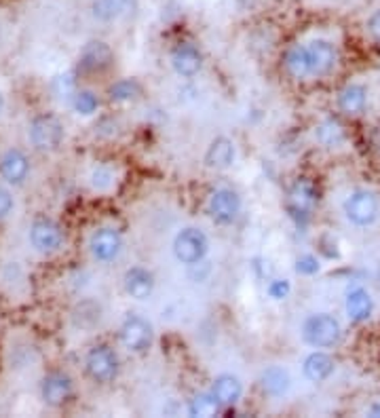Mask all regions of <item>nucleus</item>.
<instances>
[{
    "label": "nucleus",
    "mask_w": 380,
    "mask_h": 418,
    "mask_svg": "<svg viewBox=\"0 0 380 418\" xmlns=\"http://www.w3.org/2000/svg\"><path fill=\"white\" fill-rule=\"evenodd\" d=\"M378 281H380V270H378Z\"/></svg>",
    "instance_id": "nucleus-40"
},
{
    "label": "nucleus",
    "mask_w": 380,
    "mask_h": 418,
    "mask_svg": "<svg viewBox=\"0 0 380 418\" xmlns=\"http://www.w3.org/2000/svg\"><path fill=\"white\" fill-rule=\"evenodd\" d=\"M260 388L266 397L281 399L289 393L291 388V376L285 367L281 365H268L260 374Z\"/></svg>",
    "instance_id": "nucleus-22"
},
{
    "label": "nucleus",
    "mask_w": 380,
    "mask_h": 418,
    "mask_svg": "<svg viewBox=\"0 0 380 418\" xmlns=\"http://www.w3.org/2000/svg\"><path fill=\"white\" fill-rule=\"evenodd\" d=\"M296 273L302 277H313L321 270V260L315 254H302L296 258Z\"/></svg>",
    "instance_id": "nucleus-33"
},
{
    "label": "nucleus",
    "mask_w": 380,
    "mask_h": 418,
    "mask_svg": "<svg viewBox=\"0 0 380 418\" xmlns=\"http://www.w3.org/2000/svg\"><path fill=\"white\" fill-rule=\"evenodd\" d=\"M336 372V361L325 348H315L302 359V374L308 382L321 384Z\"/></svg>",
    "instance_id": "nucleus-17"
},
{
    "label": "nucleus",
    "mask_w": 380,
    "mask_h": 418,
    "mask_svg": "<svg viewBox=\"0 0 380 418\" xmlns=\"http://www.w3.org/2000/svg\"><path fill=\"white\" fill-rule=\"evenodd\" d=\"M302 340L313 348H334L342 340V325L329 313H313L302 323Z\"/></svg>",
    "instance_id": "nucleus-3"
},
{
    "label": "nucleus",
    "mask_w": 380,
    "mask_h": 418,
    "mask_svg": "<svg viewBox=\"0 0 380 418\" xmlns=\"http://www.w3.org/2000/svg\"><path fill=\"white\" fill-rule=\"evenodd\" d=\"M209 391L214 393L218 403L226 410V407H232L235 403H239V399L243 397V382L235 374H220L214 378Z\"/></svg>",
    "instance_id": "nucleus-23"
},
{
    "label": "nucleus",
    "mask_w": 380,
    "mask_h": 418,
    "mask_svg": "<svg viewBox=\"0 0 380 418\" xmlns=\"http://www.w3.org/2000/svg\"><path fill=\"white\" fill-rule=\"evenodd\" d=\"M342 214L344 218L357 226V228H367L372 226L378 216H380V199L372 192V190H365V188H357L353 190L344 203H342Z\"/></svg>",
    "instance_id": "nucleus-5"
},
{
    "label": "nucleus",
    "mask_w": 380,
    "mask_h": 418,
    "mask_svg": "<svg viewBox=\"0 0 380 418\" xmlns=\"http://www.w3.org/2000/svg\"><path fill=\"white\" fill-rule=\"evenodd\" d=\"M114 66V51L106 41H89L79 51L77 72L79 77H98L108 72Z\"/></svg>",
    "instance_id": "nucleus-9"
},
{
    "label": "nucleus",
    "mask_w": 380,
    "mask_h": 418,
    "mask_svg": "<svg viewBox=\"0 0 380 418\" xmlns=\"http://www.w3.org/2000/svg\"><path fill=\"white\" fill-rule=\"evenodd\" d=\"M28 241L32 245V249L41 256H53L58 254L64 243H66V233L62 228L60 222L51 220V218H37L30 224L28 230Z\"/></svg>",
    "instance_id": "nucleus-8"
},
{
    "label": "nucleus",
    "mask_w": 380,
    "mask_h": 418,
    "mask_svg": "<svg viewBox=\"0 0 380 418\" xmlns=\"http://www.w3.org/2000/svg\"><path fill=\"white\" fill-rule=\"evenodd\" d=\"M283 70L294 81H308L313 79V64L306 45H291L283 53Z\"/></svg>",
    "instance_id": "nucleus-20"
},
{
    "label": "nucleus",
    "mask_w": 380,
    "mask_h": 418,
    "mask_svg": "<svg viewBox=\"0 0 380 418\" xmlns=\"http://www.w3.org/2000/svg\"><path fill=\"white\" fill-rule=\"evenodd\" d=\"M104 317V308L98 300L91 298H83L81 302H77V306L72 308V325L81 332H91L102 323Z\"/></svg>",
    "instance_id": "nucleus-24"
},
{
    "label": "nucleus",
    "mask_w": 380,
    "mask_h": 418,
    "mask_svg": "<svg viewBox=\"0 0 380 418\" xmlns=\"http://www.w3.org/2000/svg\"><path fill=\"white\" fill-rule=\"evenodd\" d=\"M32 174L30 157L22 148H7L0 155V178L7 186H22Z\"/></svg>",
    "instance_id": "nucleus-13"
},
{
    "label": "nucleus",
    "mask_w": 380,
    "mask_h": 418,
    "mask_svg": "<svg viewBox=\"0 0 380 418\" xmlns=\"http://www.w3.org/2000/svg\"><path fill=\"white\" fill-rule=\"evenodd\" d=\"M306 47H308V55H310V64H313V77L321 79V77H327L329 72H334V68L338 66V51H336L334 43H329L325 39H315Z\"/></svg>",
    "instance_id": "nucleus-18"
},
{
    "label": "nucleus",
    "mask_w": 380,
    "mask_h": 418,
    "mask_svg": "<svg viewBox=\"0 0 380 418\" xmlns=\"http://www.w3.org/2000/svg\"><path fill=\"white\" fill-rule=\"evenodd\" d=\"M169 64L173 72L182 79H192L203 70V53L192 43H178L171 49Z\"/></svg>",
    "instance_id": "nucleus-14"
},
{
    "label": "nucleus",
    "mask_w": 380,
    "mask_h": 418,
    "mask_svg": "<svg viewBox=\"0 0 380 418\" xmlns=\"http://www.w3.org/2000/svg\"><path fill=\"white\" fill-rule=\"evenodd\" d=\"M315 140L325 148H338L346 140V129L336 117H325L315 127Z\"/></svg>",
    "instance_id": "nucleus-26"
},
{
    "label": "nucleus",
    "mask_w": 380,
    "mask_h": 418,
    "mask_svg": "<svg viewBox=\"0 0 380 418\" xmlns=\"http://www.w3.org/2000/svg\"><path fill=\"white\" fill-rule=\"evenodd\" d=\"M207 252H209V239L197 226H186L173 237V256L180 264L197 266L205 260Z\"/></svg>",
    "instance_id": "nucleus-6"
},
{
    "label": "nucleus",
    "mask_w": 380,
    "mask_h": 418,
    "mask_svg": "<svg viewBox=\"0 0 380 418\" xmlns=\"http://www.w3.org/2000/svg\"><path fill=\"white\" fill-rule=\"evenodd\" d=\"M285 207L296 222H308L319 207V190L315 182L308 178H296L287 188Z\"/></svg>",
    "instance_id": "nucleus-4"
},
{
    "label": "nucleus",
    "mask_w": 380,
    "mask_h": 418,
    "mask_svg": "<svg viewBox=\"0 0 380 418\" xmlns=\"http://www.w3.org/2000/svg\"><path fill=\"white\" fill-rule=\"evenodd\" d=\"M100 96L93 91V89H83V87H79V91L72 96V100H70V108H72V112L74 115H79V117H83V119H89V117H93V115H98V110H100Z\"/></svg>",
    "instance_id": "nucleus-29"
},
{
    "label": "nucleus",
    "mask_w": 380,
    "mask_h": 418,
    "mask_svg": "<svg viewBox=\"0 0 380 418\" xmlns=\"http://www.w3.org/2000/svg\"><path fill=\"white\" fill-rule=\"evenodd\" d=\"M5 106H7V98H5V93L0 91V115L5 112Z\"/></svg>",
    "instance_id": "nucleus-38"
},
{
    "label": "nucleus",
    "mask_w": 380,
    "mask_h": 418,
    "mask_svg": "<svg viewBox=\"0 0 380 418\" xmlns=\"http://www.w3.org/2000/svg\"><path fill=\"white\" fill-rule=\"evenodd\" d=\"M131 0H93L91 3V15L98 22L110 24L117 22L119 18H123L129 9Z\"/></svg>",
    "instance_id": "nucleus-27"
},
{
    "label": "nucleus",
    "mask_w": 380,
    "mask_h": 418,
    "mask_svg": "<svg viewBox=\"0 0 380 418\" xmlns=\"http://www.w3.org/2000/svg\"><path fill=\"white\" fill-rule=\"evenodd\" d=\"M235 161H237V144L228 136L214 138L203 155V163L211 171H226L235 165Z\"/></svg>",
    "instance_id": "nucleus-15"
},
{
    "label": "nucleus",
    "mask_w": 380,
    "mask_h": 418,
    "mask_svg": "<svg viewBox=\"0 0 380 418\" xmlns=\"http://www.w3.org/2000/svg\"><path fill=\"white\" fill-rule=\"evenodd\" d=\"M344 311H346V317L353 321V323H365L372 313H374V298L372 294L357 285V287H350L346 292V298H344Z\"/></svg>",
    "instance_id": "nucleus-21"
},
{
    "label": "nucleus",
    "mask_w": 380,
    "mask_h": 418,
    "mask_svg": "<svg viewBox=\"0 0 380 418\" xmlns=\"http://www.w3.org/2000/svg\"><path fill=\"white\" fill-rule=\"evenodd\" d=\"M367 414H369V416H376V418H380V401L372 403V405H369V410H367Z\"/></svg>",
    "instance_id": "nucleus-37"
},
{
    "label": "nucleus",
    "mask_w": 380,
    "mask_h": 418,
    "mask_svg": "<svg viewBox=\"0 0 380 418\" xmlns=\"http://www.w3.org/2000/svg\"><path fill=\"white\" fill-rule=\"evenodd\" d=\"M157 279L155 273L146 266H131L123 275V289L131 300L144 302L155 294Z\"/></svg>",
    "instance_id": "nucleus-16"
},
{
    "label": "nucleus",
    "mask_w": 380,
    "mask_h": 418,
    "mask_svg": "<svg viewBox=\"0 0 380 418\" xmlns=\"http://www.w3.org/2000/svg\"><path fill=\"white\" fill-rule=\"evenodd\" d=\"M369 144H372V148L380 150V127H374L372 138H369Z\"/></svg>",
    "instance_id": "nucleus-36"
},
{
    "label": "nucleus",
    "mask_w": 380,
    "mask_h": 418,
    "mask_svg": "<svg viewBox=\"0 0 380 418\" xmlns=\"http://www.w3.org/2000/svg\"><path fill=\"white\" fill-rule=\"evenodd\" d=\"M336 106L344 117H361L367 108V87L361 83H348L338 91Z\"/></svg>",
    "instance_id": "nucleus-19"
},
{
    "label": "nucleus",
    "mask_w": 380,
    "mask_h": 418,
    "mask_svg": "<svg viewBox=\"0 0 380 418\" xmlns=\"http://www.w3.org/2000/svg\"><path fill=\"white\" fill-rule=\"evenodd\" d=\"M155 340V329L152 323L148 319H144L142 315H127L119 327V342L125 351L133 353V355H142L152 346Z\"/></svg>",
    "instance_id": "nucleus-7"
},
{
    "label": "nucleus",
    "mask_w": 380,
    "mask_h": 418,
    "mask_svg": "<svg viewBox=\"0 0 380 418\" xmlns=\"http://www.w3.org/2000/svg\"><path fill=\"white\" fill-rule=\"evenodd\" d=\"M224 407L218 403V399L214 397L211 391H203V393H197L192 395V399L188 401L186 405V412L188 416H195V418H209V416H218Z\"/></svg>",
    "instance_id": "nucleus-28"
},
{
    "label": "nucleus",
    "mask_w": 380,
    "mask_h": 418,
    "mask_svg": "<svg viewBox=\"0 0 380 418\" xmlns=\"http://www.w3.org/2000/svg\"><path fill=\"white\" fill-rule=\"evenodd\" d=\"M241 207H243V203H241L239 192L232 188H226V186L211 190V195L207 199V214L220 226L232 224L239 218Z\"/></svg>",
    "instance_id": "nucleus-12"
},
{
    "label": "nucleus",
    "mask_w": 380,
    "mask_h": 418,
    "mask_svg": "<svg viewBox=\"0 0 380 418\" xmlns=\"http://www.w3.org/2000/svg\"><path fill=\"white\" fill-rule=\"evenodd\" d=\"M87 182L93 192L106 195V192L114 190V186L119 184V167L110 161H100L91 167Z\"/></svg>",
    "instance_id": "nucleus-25"
},
{
    "label": "nucleus",
    "mask_w": 380,
    "mask_h": 418,
    "mask_svg": "<svg viewBox=\"0 0 380 418\" xmlns=\"http://www.w3.org/2000/svg\"><path fill=\"white\" fill-rule=\"evenodd\" d=\"M266 294H268V298L275 300V302L285 300V298L291 294V283H289V279L270 277V279L266 281Z\"/></svg>",
    "instance_id": "nucleus-32"
},
{
    "label": "nucleus",
    "mask_w": 380,
    "mask_h": 418,
    "mask_svg": "<svg viewBox=\"0 0 380 418\" xmlns=\"http://www.w3.org/2000/svg\"><path fill=\"white\" fill-rule=\"evenodd\" d=\"M0 43H3V28H0Z\"/></svg>",
    "instance_id": "nucleus-39"
},
{
    "label": "nucleus",
    "mask_w": 380,
    "mask_h": 418,
    "mask_svg": "<svg viewBox=\"0 0 380 418\" xmlns=\"http://www.w3.org/2000/svg\"><path fill=\"white\" fill-rule=\"evenodd\" d=\"M142 93V87L136 79H119L108 87V100L112 104H129L136 102Z\"/></svg>",
    "instance_id": "nucleus-30"
},
{
    "label": "nucleus",
    "mask_w": 380,
    "mask_h": 418,
    "mask_svg": "<svg viewBox=\"0 0 380 418\" xmlns=\"http://www.w3.org/2000/svg\"><path fill=\"white\" fill-rule=\"evenodd\" d=\"M79 91V72H62L51 81V93L58 102L70 104L72 96Z\"/></svg>",
    "instance_id": "nucleus-31"
},
{
    "label": "nucleus",
    "mask_w": 380,
    "mask_h": 418,
    "mask_svg": "<svg viewBox=\"0 0 380 418\" xmlns=\"http://www.w3.org/2000/svg\"><path fill=\"white\" fill-rule=\"evenodd\" d=\"M89 254L96 262L100 264H110L114 260H119V256L123 254L125 247V239L123 233L114 226H100L89 235Z\"/></svg>",
    "instance_id": "nucleus-10"
},
{
    "label": "nucleus",
    "mask_w": 380,
    "mask_h": 418,
    "mask_svg": "<svg viewBox=\"0 0 380 418\" xmlns=\"http://www.w3.org/2000/svg\"><path fill=\"white\" fill-rule=\"evenodd\" d=\"M365 28H367V34L372 37V41H376V43L380 45V9L374 11V13L367 18Z\"/></svg>",
    "instance_id": "nucleus-35"
},
{
    "label": "nucleus",
    "mask_w": 380,
    "mask_h": 418,
    "mask_svg": "<svg viewBox=\"0 0 380 418\" xmlns=\"http://www.w3.org/2000/svg\"><path fill=\"white\" fill-rule=\"evenodd\" d=\"M85 376L96 384H110L121 372V357L114 346L100 342L93 344L83 359Z\"/></svg>",
    "instance_id": "nucleus-1"
},
{
    "label": "nucleus",
    "mask_w": 380,
    "mask_h": 418,
    "mask_svg": "<svg viewBox=\"0 0 380 418\" xmlns=\"http://www.w3.org/2000/svg\"><path fill=\"white\" fill-rule=\"evenodd\" d=\"M74 397V380L64 370H51L41 378V399L49 407H64Z\"/></svg>",
    "instance_id": "nucleus-11"
},
{
    "label": "nucleus",
    "mask_w": 380,
    "mask_h": 418,
    "mask_svg": "<svg viewBox=\"0 0 380 418\" xmlns=\"http://www.w3.org/2000/svg\"><path fill=\"white\" fill-rule=\"evenodd\" d=\"M13 207H15V199H13V192H11V190H9L7 186H3V184H0V222H3V220H7V218L11 216Z\"/></svg>",
    "instance_id": "nucleus-34"
},
{
    "label": "nucleus",
    "mask_w": 380,
    "mask_h": 418,
    "mask_svg": "<svg viewBox=\"0 0 380 418\" xmlns=\"http://www.w3.org/2000/svg\"><path fill=\"white\" fill-rule=\"evenodd\" d=\"M28 140L34 150L49 155V152H55L62 148V144L66 140V127L60 121V117L41 112V115L32 117L28 123Z\"/></svg>",
    "instance_id": "nucleus-2"
}]
</instances>
